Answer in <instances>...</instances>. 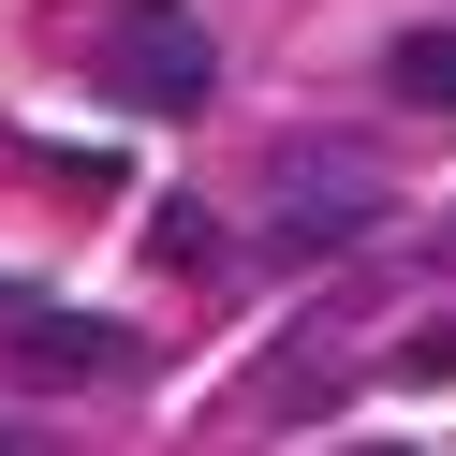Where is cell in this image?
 Here are the masks:
<instances>
[{"label": "cell", "instance_id": "cell-1", "mask_svg": "<svg viewBox=\"0 0 456 456\" xmlns=\"http://www.w3.org/2000/svg\"><path fill=\"white\" fill-rule=\"evenodd\" d=\"M103 74H118V103H148V118H191V103L221 89V45L191 30L177 0H133L118 30H103Z\"/></svg>", "mask_w": 456, "mask_h": 456}, {"label": "cell", "instance_id": "cell-2", "mask_svg": "<svg viewBox=\"0 0 456 456\" xmlns=\"http://www.w3.org/2000/svg\"><path fill=\"white\" fill-rule=\"evenodd\" d=\"M368 221H383V191H368L354 162H324V177L295 162V177H280V250H354Z\"/></svg>", "mask_w": 456, "mask_h": 456}, {"label": "cell", "instance_id": "cell-3", "mask_svg": "<svg viewBox=\"0 0 456 456\" xmlns=\"http://www.w3.org/2000/svg\"><path fill=\"white\" fill-rule=\"evenodd\" d=\"M15 368L30 383H103V368H133L118 324H60V309H15Z\"/></svg>", "mask_w": 456, "mask_h": 456}, {"label": "cell", "instance_id": "cell-4", "mask_svg": "<svg viewBox=\"0 0 456 456\" xmlns=\"http://www.w3.org/2000/svg\"><path fill=\"white\" fill-rule=\"evenodd\" d=\"M162 265H177V280H221L236 250H221V221H207V207H162Z\"/></svg>", "mask_w": 456, "mask_h": 456}, {"label": "cell", "instance_id": "cell-5", "mask_svg": "<svg viewBox=\"0 0 456 456\" xmlns=\"http://www.w3.org/2000/svg\"><path fill=\"white\" fill-rule=\"evenodd\" d=\"M397 89H412V103H442V118H456V30H412V45H397Z\"/></svg>", "mask_w": 456, "mask_h": 456}, {"label": "cell", "instance_id": "cell-6", "mask_svg": "<svg viewBox=\"0 0 456 456\" xmlns=\"http://www.w3.org/2000/svg\"><path fill=\"white\" fill-rule=\"evenodd\" d=\"M0 456H30V442H0Z\"/></svg>", "mask_w": 456, "mask_h": 456}]
</instances>
